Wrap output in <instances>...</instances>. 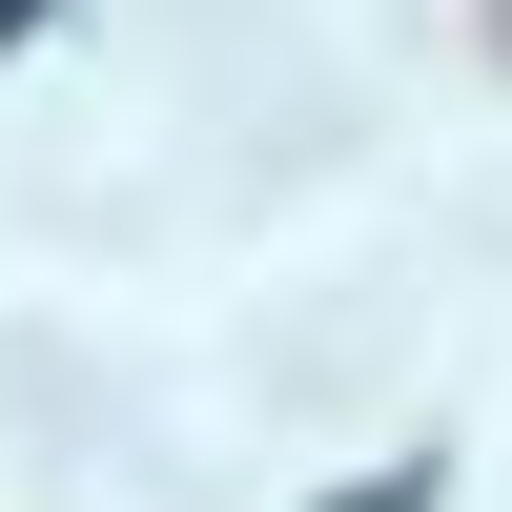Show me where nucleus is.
<instances>
[{
	"mask_svg": "<svg viewBox=\"0 0 512 512\" xmlns=\"http://www.w3.org/2000/svg\"><path fill=\"white\" fill-rule=\"evenodd\" d=\"M328 512H431V451H390L369 492H328Z\"/></svg>",
	"mask_w": 512,
	"mask_h": 512,
	"instance_id": "obj_1",
	"label": "nucleus"
},
{
	"mask_svg": "<svg viewBox=\"0 0 512 512\" xmlns=\"http://www.w3.org/2000/svg\"><path fill=\"white\" fill-rule=\"evenodd\" d=\"M21 21H41V0H0V41H21Z\"/></svg>",
	"mask_w": 512,
	"mask_h": 512,
	"instance_id": "obj_2",
	"label": "nucleus"
}]
</instances>
